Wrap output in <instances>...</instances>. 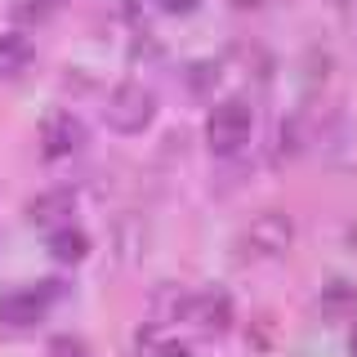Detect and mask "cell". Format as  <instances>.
I'll return each mask as SVG.
<instances>
[{"mask_svg": "<svg viewBox=\"0 0 357 357\" xmlns=\"http://www.w3.org/2000/svg\"><path fill=\"white\" fill-rule=\"evenodd\" d=\"M255 134V112L241 98H223V103L210 107L206 116V143L215 156H237Z\"/></svg>", "mask_w": 357, "mask_h": 357, "instance_id": "6da1fadb", "label": "cell"}, {"mask_svg": "<svg viewBox=\"0 0 357 357\" xmlns=\"http://www.w3.org/2000/svg\"><path fill=\"white\" fill-rule=\"evenodd\" d=\"M152 116H156V94H152L148 85L126 81V85L112 89V98H107V126L116 130V134H143V130L152 126Z\"/></svg>", "mask_w": 357, "mask_h": 357, "instance_id": "7a4b0ae2", "label": "cell"}, {"mask_svg": "<svg viewBox=\"0 0 357 357\" xmlns=\"http://www.w3.org/2000/svg\"><path fill=\"white\" fill-rule=\"evenodd\" d=\"M63 295V282H36V286H22L14 295H5V304H0V317H5V326H36L45 317V308L54 304V299Z\"/></svg>", "mask_w": 357, "mask_h": 357, "instance_id": "3957f363", "label": "cell"}, {"mask_svg": "<svg viewBox=\"0 0 357 357\" xmlns=\"http://www.w3.org/2000/svg\"><path fill=\"white\" fill-rule=\"evenodd\" d=\"M295 241V223H290L282 210H264L259 219L245 228V255L255 259H282Z\"/></svg>", "mask_w": 357, "mask_h": 357, "instance_id": "277c9868", "label": "cell"}, {"mask_svg": "<svg viewBox=\"0 0 357 357\" xmlns=\"http://www.w3.org/2000/svg\"><path fill=\"white\" fill-rule=\"evenodd\" d=\"M81 143H85V126H81V116H72V112H54V116L40 126V152L50 156V161H63V156L81 152Z\"/></svg>", "mask_w": 357, "mask_h": 357, "instance_id": "5b68a950", "label": "cell"}, {"mask_svg": "<svg viewBox=\"0 0 357 357\" xmlns=\"http://www.w3.org/2000/svg\"><path fill=\"white\" fill-rule=\"evenodd\" d=\"M188 317L201 321L206 331H228L232 304H228V295H219V290H206V295H192V299H188Z\"/></svg>", "mask_w": 357, "mask_h": 357, "instance_id": "8992f818", "label": "cell"}, {"mask_svg": "<svg viewBox=\"0 0 357 357\" xmlns=\"http://www.w3.org/2000/svg\"><path fill=\"white\" fill-rule=\"evenodd\" d=\"M31 59H36V45H31V36H22V31H5V36H0V76L27 72Z\"/></svg>", "mask_w": 357, "mask_h": 357, "instance_id": "52a82bcc", "label": "cell"}, {"mask_svg": "<svg viewBox=\"0 0 357 357\" xmlns=\"http://www.w3.org/2000/svg\"><path fill=\"white\" fill-rule=\"evenodd\" d=\"M72 206H76V197L72 192H45L31 201V219L40 223V228H67V215H72Z\"/></svg>", "mask_w": 357, "mask_h": 357, "instance_id": "ba28073f", "label": "cell"}, {"mask_svg": "<svg viewBox=\"0 0 357 357\" xmlns=\"http://www.w3.org/2000/svg\"><path fill=\"white\" fill-rule=\"evenodd\" d=\"M50 250H54V259L59 264H81L85 255H89V237L81 228H54L50 232Z\"/></svg>", "mask_w": 357, "mask_h": 357, "instance_id": "9c48e42d", "label": "cell"}, {"mask_svg": "<svg viewBox=\"0 0 357 357\" xmlns=\"http://www.w3.org/2000/svg\"><path fill=\"white\" fill-rule=\"evenodd\" d=\"M50 357H89V349L76 335H59V340H50Z\"/></svg>", "mask_w": 357, "mask_h": 357, "instance_id": "30bf717a", "label": "cell"}, {"mask_svg": "<svg viewBox=\"0 0 357 357\" xmlns=\"http://www.w3.org/2000/svg\"><path fill=\"white\" fill-rule=\"evenodd\" d=\"M197 5H201V0H161V9H165V14H192Z\"/></svg>", "mask_w": 357, "mask_h": 357, "instance_id": "8fae6325", "label": "cell"}, {"mask_svg": "<svg viewBox=\"0 0 357 357\" xmlns=\"http://www.w3.org/2000/svg\"><path fill=\"white\" fill-rule=\"evenodd\" d=\"M161 357H192V353H188L183 344H165V349H161Z\"/></svg>", "mask_w": 357, "mask_h": 357, "instance_id": "7c38bea8", "label": "cell"}, {"mask_svg": "<svg viewBox=\"0 0 357 357\" xmlns=\"http://www.w3.org/2000/svg\"><path fill=\"white\" fill-rule=\"evenodd\" d=\"M264 0H232V9H259Z\"/></svg>", "mask_w": 357, "mask_h": 357, "instance_id": "4fadbf2b", "label": "cell"}, {"mask_svg": "<svg viewBox=\"0 0 357 357\" xmlns=\"http://www.w3.org/2000/svg\"><path fill=\"white\" fill-rule=\"evenodd\" d=\"M353 349H357V335H353Z\"/></svg>", "mask_w": 357, "mask_h": 357, "instance_id": "5bb4252c", "label": "cell"}]
</instances>
